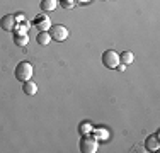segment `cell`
Masks as SVG:
<instances>
[{"label":"cell","instance_id":"1","mask_svg":"<svg viewBox=\"0 0 160 153\" xmlns=\"http://www.w3.org/2000/svg\"><path fill=\"white\" fill-rule=\"evenodd\" d=\"M32 65L29 63V61H21V63L16 67V78L19 80V82H28V80L32 78Z\"/></svg>","mask_w":160,"mask_h":153},{"label":"cell","instance_id":"2","mask_svg":"<svg viewBox=\"0 0 160 153\" xmlns=\"http://www.w3.org/2000/svg\"><path fill=\"white\" fill-rule=\"evenodd\" d=\"M48 32H49V36H51V39L58 41V43H63V41L68 39V29L65 27V26H62V24L51 26Z\"/></svg>","mask_w":160,"mask_h":153},{"label":"cell","instance_id":"3","mask_svg":"<svg viewBox=\"0 0 160 153\" xmlns=\"http://www.w3.org/2000/svg\"><path fill=\"white\" fill-rule=\"evenodd\" d=\"M119 63H121L119 53L112 51V49H108V51L102 55V65H104L106 68H118Z\"/></svg>","mask_w":160,"mask_h":153},{"label":"cell","instance_id":"4","mask_svg":"<svg viewBox=\"0 0 160 153\" xmlns=\"http://www.w3.org/2000/svg\"><path fill=\"white\" fill-rule=\"evenodd\" d=\"M97 148H99L97 138L85 135V138H82V141H80V150H82V153H96Z\"/></svg>","mask_w":160,"mask_h":153},{"label":"cell","instance_id":"5","mask_svg":"<svg viewBox=\"0 0 160 153\" xmlns=\"http://www.w3.org/2000/svg\"><path fill=\"white\" fill-rule=\"evenodd\" d=\"M16 26H17V21H16V15H12V14H7L0 19V27L3 31H14Z\"/></svg>","mask_w":160,"mask_h":153},{"label":"cell","instance_id":"6","mask_svg":"<svg viewBox=\"0 0 160 153\" xmlns=\"http://www.w3.org/2000/svg\"><path fill=\"white\" fill-rule=\"evenodd\" d=\"M34 26H36L39 31H49V27H51V21H49V17L46 14H39L36 19H34Z\"/></svg>","mask_w":160,"mask_h":153},{"label":"cell","instance_id":"7","mask_svg":"<svg viewBox=\"0 0 160 153\" xmlns=\"http://www.w3.org/2000/svg\"><path fill=\"white\" fill-rule=\"evenodd\" d=\"M145 148H147V150H150V151H157L158 150V148H160L158 133H157V135H153V136H148L147 138V141H145Z\"/></svg>","mask_w":160,"mask_h":153},{"label":"cell","instance_id":"8","mask_svg":"<svg viewBox=\"0 0 160 153\" xmlns=\"http://www.w3.org/2000/svg\"><path fill=\"white\" fill-rule=\"evenodd\" d=\"M22 92H24L26 95H36L38 85H36L34 82H31V80H28V82L22 83Z\"/></svg>","mask_w":160,"mask_h":153},{"label":"cell","instance_id":"9","mask_svg":"<svg viewBox=\"0 0 160 153\" xmlns=\"http://www.w3.org/2000/svg\"><path fill=\"white\" fill-rule=\"evenodd\" d=\"M58 7V0H41V10L44 12H51Z\"/></svg>","mask_w":160,"mask_h":153},{"label":"cell","instance_id":"10","mask_svg":"<svg viewBox=\"0 0 160 153\" xmlns=\"http://www.w3.org/2000/svg\"><path fill=\"white\" fill-rule=\"evenodd\" d=\"M36 41H38V43H39L41 46H46V44L51 43V36H49L48 31H39V34H38Z\"/></svg>","mask_w":160,"mask_h":153},{"label":"cell","instance_id":"11","mask_svg":"<svg viewBox=\"0 0 160 153\" xmlns=\"http://www.w3.org/2000/svg\"><path fill=\"white\" fill-rule=\"evenodd\" d=\"M119 60H121V63H123V65H129V63L135 61V55H133L131 51H124L123 55H119Z\"/></svg>","mask_w":160,"mask_h":153},{"label":"cell","instance_id":"12","mask_svg":"<svg viewBox=\"0 0 160 153\" xmlns=\"http://www.w3.org/2000/svg\"><path fill=\"white\" fill-rule=\"evenodd\" d=\"M14 41H16L17 46H26L29 43V36H28V34H16Z\"/></svg>","mask_w":160,"mask_h":153},{"label":"cell","instance_id":"13","mask_svg":"<svg viewBox=\"0 0 160 153\" xmlns=\"http://www.w3.org/2000/svg\"><path fill=\"white\" fill-rule=\"evenodd\" d=\"M92 129H94V128H92V124H90V122H83V124H80V126H78V131L82 133L83 136L89 135V133L92 131Z\"/></svg>","mask_w":160,"mask_h":153},{"label":"cell","instance_id":"14","mask_svg":"<svg viewBox=\"0 0 160 153\" xmlns=\"http://www.w3.org/2000/svg\"><path fill=\"white\" fill-rule=\"evenodd\" d=\"M94 133H96V138H99V140H108V136H109V133L106 131V129H102V128H97V129H92Z\"/></svg>","mask_w":160,"mask_h":153},{"label":"cell","instance_id":"15","mask_svg":"<svg viewBox=\"0 0 160 153\" xmlns=\"http://www.w3.org/2000/svg\"><path fill=\"white\" fill-rule=\"evenodd\" d=\"M118 70H119V72H124L126 68H124V65H123V63H119V67H118Z\"/></svg>","mask_w":160,"mask_h":153},{"label":"cell","instance_id":"16","mask_svg":"<svg viewBox=\"0 0 160 153\" xmlns=\"http://www.w3.org/2000/svg\"><path fill=\"white\" fill-rule=\"evenodd\" d=\"M78 2H82V3H89L90 0H78Z\"/></svg>","mask_w":160,"mask_h":153}]
</instances>
